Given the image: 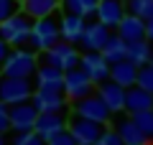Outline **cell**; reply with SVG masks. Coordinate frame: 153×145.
Masks as SVG:
<instances>
[{"instance_id": "1", "label": "cell", "mask_w": 153, "mask_h": 145, "mask_svg": "<svg viewBox=\"0 0 153 145\" xmlns=\"http://www.w3.org/2000/svg\"><path fill=\"white\" fill-rule=\"evenodd\" d=\"M38 64H41L38 51H33V48H23V46H13L10 54H8V59H5V64L0 66V69H3V76L31 79V76H36Z\"/></svg>"}, {"instance_id": "2", "label": "cell", "mask_w": 153, "mask_h": 145, "mask_svg": "<svg viewBox=\"0 0 153 145\" xmlns=\"http://www.w3.org/2000/svg\"><path fill=\"white\" fill-rule=\"evenodd\" d=\"M33 23H36V21H33L28 13L18 10L16 16H10L8 21L0 23V38H5L10 46H28Z\"/></svg>"}, {"instance_id": "3", "label": "cell", "mask_w": 153, "mask_h": 145, "mask_svg": "<svg viewBox=\"0 0 153 145\" xmlns=\"http://www.w3.org/2000/svg\"><path fill=\"white\" fill-rule=\"evenodd\" d=\"M61 41V26L59 21H56L54 16L49 18H38L36 23H33V31H31V41H28V46L33 48V51H38V54H44V51H49L54 43Z\"/></svg>"}, {"instance_id": "4", "label": "cell", "mask_w": 153, "mask_h": 145, "mask_svg": "<svg viewBox=\"0 0 153 145\" xmlns=\"http://www.w3.org/2000/svg\"><path fill=\"white\" fill-rule=\"evenodd\" d=\"M71 115H82V117L94 120V122H102V125H110V120H112V109H110L107 102L97 94V89H94L92 94L82 97V99H76V102H71Z\"/></svg>"}, {"instance_id": "5", "label": "cell", "mask_w": 153, "mask_h": 145, "mask_svg": "<svg viewBox=\"0 0 153 145\" xmlns=\"http://www.w3.org/2000/svg\"><path fill=\"white\" fill-rule=\"evenodd\" d=\"M76 43H69L61 38L59 43H54V46L49 48V51H44V54H38V59L46 61V64H54L59 66L61 71H69V69H76V66L82 64V54L76 51Z\"/></svg>"}, {"instance_id": "6", "label": "cell", "mask_w": 153, "mask_h": 145, "mask_svg": "<svg viewBox=\"0 0 153 145\" xmlns=\"http://www.w3.org/2000/svg\"><path fill=\"white\" fill-rule=\"evenodd\" d=\"M33 87L31 79H18V76H3L0 81V99L5 104H18V102H28L33 99Z\"/></svg>"}, {"instance_id": "7", "label": "cell", "mask_w": 153, "mask_h": 145, "mask_svg": "<svg viewBox=\"0 0 153 145\" xmlns=\"http://www.w3.org/2000/svg\"><path fill=\"white\" fill-rule=\"evenodd\" d=\"M94 87H97V84L92 81V76H89L82 66L69 69V71L64 74V92H66V97H69V102H76V99L92 94Z\"/></svg>"}, {"instance_id": "8", "label": "cell", "mask_w": 153, "mask_h": 145, "mask_svg": "<svg viewBox=\"0 0 153 145\" xmlns=\"http://www.w3.org/2000/svg\"><path fill=\"white\" fill-rule=\"evenodd\" d=\"M33 104L38 112H59L69 107V97L64 89H56V87H36Z\"/></svg>"}, {"instance_id": "9", "label": "cell", "mask_w": 153, "mask_h": 145, "mask_svg": "<svg viewBox=\"0 0 153 145\" xmlns=\"http://www.w3.org/2000/svg\"><path fill=\"white\" fill-rule=\"evenodd\" d=\"M105 127H107V125L87 120V117H82V115H71L69 117V130H71V135L79 140V145H94L102 138Z\"/></svg>"}, {"instance_id": "10", "label": "cell", "mask_w": 153, "mask_h": 145, "mask_svg": "<svg viewBox=\"0 0 153 145\" xmlns=\"http://www.w3.org/2000/svg\"><path fill=\"white\" fill-rule=\"evenodd\" d=\"M110 38H112V28L94 18V21H87L84 33H82V38H79V46H82L84 51H102Z\"/></svg>"}, {"instance_id": "11", "label": "cell", "mask_w": 153, "mask_h": 145, "mask_svg": "<svg viewBox=\"0 0 153 145\" xmlns=\"http://www.w3.org/2000/svg\"><path fill=\"white\" fill-rule=\"evenodd\" d=\"M38 115H41V112L36 109L33 99L10 104V127H13V132H28V130H36Z\"/></svg>"}, {"instance_id": "12", "label": "cell", "mask_w": 153, "mask_h": 145, "mask_svg": "<svg viewBox=\"0 0 153 145\" xmlns=\"http://www.w3.org/2000/svg\"><path fill=\"white\" fill-rule=\"evenodd\" d=\"M69 117L71 115L66 109H59V112H41L38 115V122H36V132L49 143L54 135H59L61 130L69 127Z\"/></svg>"}, {"instance_id": "13", "label": "cell", "mask_w": 153, "mask_h": 145, "mask_svg": "<svg viewBox=\"0 0 153 145\" xmlns=\"http://www.w3.org/2000/svg\"><path fill=\"white\" fill-rule=\"evenodd\" d=\"M79 66H82V69L92 76L94 84L107 81L110 74H112V64L105 59L102 51H84V54H82V64H79Z\"/></svg>"}, {"instance_id": "14", "label": "cell", "mask_w": 153, "mask_h": 145, "mask_svg": "<svg viewBox=\"0 0 153 145\" xmlns=\"http://www.w3.org/2000/svg\"><path fill=\"white\" fill-rule=\"evenodd\" d=\"M112 127L120 132V138H123L125 145H151L153 143V140L138 127V122L133 120V115H117V120H115Z\"/></svg>"}, {"instance_id": "15", "label": "cell", "mask_w": 153, "mask_h": 145, "mask_svg": "<svg viewBox=\"0 0 153 145\" xmlns=\"http://www.w3.org/2000/svg\"><path fill=\"white\" fill-rule=\"evenodd\" d=\"M94 89H97V94L102 97L105 102H107V107L112 109V115L125 112V97H128V89H125L123 84H117V81L107 79V81H102V84H97Z\"/></svg>"}, {"instance_id": "16", "label": "cell", "mask_w": 153, "mask_h": 145, "mask_svg": "<svg viewBox=\"0 0 153 145\" xmlns=\"http://www.w3.org/2000/svg\"><path fill=\"white\" fill-rule=\"evenodd\" d=\"M125 16H128V0H100L97 13H94V18L110 28H117Z\"/></svg>"}, {"instance_id": "17", "label": "cell", "mask_w": 153, "mask_h": 145, "mask_svg": "<svg viewBox=\"0 0 153 145\" xmlns=\"http://www.w3.org/2000/svg\"><path fill=\"white\" fill-rule=\"evenodd\" d=\"M115 33L120 38H125L128 43L140 41V38H146V21H143L140 16H135V13L128 10V16L120 21V26L115 28Z\"/></svg>"}, {"instance_id": "18", "label": "cell", "mask_w": 153, "mask_h": 145, "mask_svg": "<svg viewBox=\"0 0 153 145\" xmlns=\"http://www.w3.org/2000/svg\"><path fill=\"white\" fill-rule=\"evenodd\" d=\"M59 26H61V38H64V41L79 43V38H82V33H84V26H87V18L74 16V13H61Z\"/></svg>"}, {"instance_id": "19", "label": "cell", "mask_w": 153, "mask_h": 145, "mask_svg": "<svg viewBox=\"0 0 153 145\" xmlns=\"http://www.w3.org/2000/svg\"><path fill=\"white\" fill-rule=\"evenodd\" d=\"M138 71H140L138 64H133L130 59H123V61H117V64H112V74H110V79L117 81V84H123L125 89H130V87L138 84Z\"/></svg>"}, {"instance_id": "20", "label": "cell", "mask_w": 153, "mask_h": 145, "mask_svg": "<svg viewBox=\"0 0 153 145\" xmlns=\"http://www.w3.org/2000/svg\"><path fill=\"white\" fill-rule=\"evenodd\" d=\"M59 8H61V0H21V10L28 13L33 21L56 16Z\"/></svg>"}, {"instance_id": "21", "label": "cell", "mask_w": 153, "mask_h": 145, "mask_svg": "<svg viewBox=\"0 0 153 145\" xmlns=\"http://www.w3.org/2000/svg\"><path fill=\"white\" fill-rule=\"evenodd\" d=\"M64 74L66 71H61L59 66L41 61L33 79H36V87H56V89H64Z\"/></svg>"}, {"instance_id": "22", "label": "cell", "mask_w": 153, "mask_h": 145, "mask_svg": "<svg viewBox=\"0 0 153 145\" xmlns=\"http://www.w3.org/2000/svg\"><path fill=\"white\" fill-rule=\"evenodd\" d=\"M140 109H153V92L143 89V87H130L128 89V97H125V112L133 115V112H140Z\"/></svg>"}, {"instance_id": "23", "label": "cell", "mask_w": 153, "mask_h": 145, "mask_svg": "<svg viewBox=\"0 0 153 145\" xmlns=\"http://www.w3.org/2000/svg\"><path fill=\"white\" fill-rule=\"evenodd\" d=\"M151 54H153V43L148 41V38L128 43V59H130L133 64H138V66L151 64Z\"/></svg>"}, {"instance_id": "24", "label": "cell", "mask_w": 153, "mask_h": 145, "mask_svg": "<svg viewBox=\"0 0 153 145\" xmlns=\"http://www.w3.org/2000/svg\"><path fill=\"white\" fill-rule=\"evenodd\" d=\"M100 0H61V10L64 13H74L82 18H92L97 13Z\"/></svg>"}, {"instance_id": "25", "label": "cell", "mask_w": 153, "mask_h": 145, "mask_svg": "<svg viewBox=\"0 0 153 145\" xmlns=\"http://www.w3.org/2000/svg\"><path fill=\"white\" fill-rule=\"evenodd\" d=\"M102 54H105V59H107L110 64H117V61L128 59V41L120 38L117 33H112V38L107 41V46L102 48Z\"/></svg>"}, {"instance_id": "26", "label": "cell", "mask_w": 153, "mask_h": 145, "mask_svg": "<svg viewBox=\"0 0 153 145\" xmlns=\"http://www.w3.org/2000/svg\"><path fill=\"white\" fill-rule=\"evenodd\" d=\"M128 10L140 16L143 21H151L153 18V0H128Z\"/></svg>"}, {"instance_id": "27", "label": "cell", "mask_w": 153, "mask_h": 145, "mask_svg": "<svg viewBox=\"0 0 153 145\" xmlns=\"http://www.w3.org/2000/svg\"><path fill=\"white\" fill-rule=\"evenodd\" d=\"M10 145H49L36 130H28V132H13Z\"/></svg>"}, {"instance_id": "28", "label": "cell", "mask_w": 153, "mask_h": 145, "mask_svg": "<svg viewBox=\"0 0 153 145\" xmlns=\"http://www.w3.org/2000/svg\"><path fill=\"white\" fill-rule=\"evenodd\" d=\"M133 120L138 122V127L153 140V109H140V112H133Z\"/></svg>"}, {"instance_id": "29", "label": "cell", "mask_w": 153, "mask_h": 145, "mask_svg": "<svg viewBox=\"0 0 153 145\" xmlns=\"http://www.w3.org/2000/svg\"><path fill=\"white\" fill-rule=\"evenodd\" d=\"M138 87H143V89L153 92V64L140 66V71H138Z\"/></svg>"}, {"instance_id": "30", "label": "cell", "mask_w": 153, "mask_h": 145, "mask_svg": "<svg viewBox=\"0 0 153 145\" xmlns=\"http://www.w3.org/2000/svg\"><path fill=\"white\" fill-rule=\"evenodd\" d=\"M21 10V0H0V23Z\"/></svg>"}, {"instance_id": "31", "label": "cell", "mask_w": 153, "mask_h": 145, "mask_svg": "<svg viewBox=\"0 0 153 145\" xmlns=\"http://www.w3.org/2000/svg\"><path fill=\"white\" fill-rule=\"evenodd\" d=\"M94 145H125L123 143V138H120V132L115 127H105V132H102V138L97 140Z\"/></svg>"}, {"instance_id": "32", "label": "cell", "mask_w": 153, "mask_h": 145, "mask_svg": "<svg viewBox=\"0 0 153 145\" xmlns=\"http://www.w3.org/2000/svg\"><path fill=\"white\" fill-rule=\"evenodd\" d=\"M49 145H79V140L71 135L69 127H66V130H61L59 135H54V138L49 140Z\"/></svg>"}, {"instance_id": "33", "label": "cell", "mask_w": 153, "mask_h": 145, "mask_svg": "<svg viewBox=\"0 0 153 145\" xmlns=\"http://www.w3.org/2000/svg\"><path fill=\"white\" fill-rule=\"evenodd\" d=\"M10 104L0 99V132H10Z\"/></svg>"}, {"instance_id": "34", "label": "cell", "mask_w": 153, "mask_h": 145, "mask_svg": "<svg viewBox=\"0 0 153 145\" xmlns=\"http://www.w3.org/2000/svg\"><path fill=\"white\" fill-rule=\"evenodd\" d=\"M10 43H8L5 41V38H0V66H3V64H5V59H8V54H10Z\"/></svg>"}, {"instance_id": "35", "label": "cell", "mask_w": 153, "mask_h": 145, "mask_svg": "<svg viewBox=\"0 0 153 145\" xmlns=\"http://www.w3.org/2000/svg\"><path fill=\"white\" fill-rule=\"evenodd\" d=\"M146 38L153 43V18H151V21H146Z\"/></svg>"}, {"instance_id": "36", "label": "cell", "mask_w": 153, "mask_h": 145, "mask_svg": "<svg viewBox=\"0 0 153 145\" xmlns=\"http://www.w3.org/2000/svg\"><path fill=\"white\" fill-rule=\"evenodd\" d=\"M5 135H8V132H0V145H10V143H8V138H5Z\"/></svg>"}, {"instance_id": "37", "label": "cell", "mask_w": 153, "mask_h": 145, "mask_svg": "<svg viewBox=\"0 0 153 145\" xmlns=\"http://www.w3.org/2000/svg\"><path fill=\"white\" fill-rule=\"evenodd\" d=\"M0 81H3V69H0Z\"/></svg>"}, {"instance_id": "38", "label": "cell", "mask_w": 153, "mask_h": 145, "mask_svg": "<svg viewBox=\"0 0 153 145\" xmlns=\"http://www.w3.org/2000/svg\"><path fill=\"white\" fill-rule=\"evenodd\" d=\"M151 64H153V54H151Z\"/></svg>"}, {"instance_id": "39", "label": "cell", "mask_w": 153, "mask_h": 145, "mask_svg": "<svg viewBox=\"0 0 153 145\" xmlns=\"http://www.w3.org/2000/svg\"><path fill=\"white\" fill-rule=\"evenodd\" d=\"M151 145H153V143H151Z\"/></svg>"}]
</instances>
